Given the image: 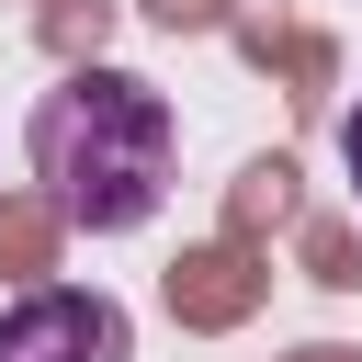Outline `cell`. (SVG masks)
I'll return each instance as SVG.
<instances>
[{
	"mask_svg": "<svg viewBox=\"0 0 362 362\" xmlns=\"http://www.w3.org/2000/svg\"><path fill=\"white\" fill-rule=\"evenodd\" d=\"M339 170H351V192H362V102L339 113Z\"/></svg>",
	"mask_w": 362,
	"mask_h": 362,
	"instance_id": "3",
	"label": "cell"
},
{
	"mask_svg": "<svg viewBox=\"0 0 362 362\" xmlns=\"http://www.w3.org/2000/svg\"><path fill=\"white\" fill-rule=\"evenodd\" d=\"M0 362H136V317L90 283H34L0 305Z\"/></svg>",
	"mask_w": 362,
	"mask_h": 362,
	"instance_id": "2",
	"label": "cell"
},
{
	"mask_svg": "<svg viewBox=\"0 0 362 362\" xmlns=\"http://www.w3.org/2000/svg\"><path fill=\"white\" fill-rule=\"evenodd\" d=\"M34 181L57 204V226L79 238H136L158 204H170V170H181V113L158 79L136 68H68L45 102H34Z\"/></svg>",
	"mask_w": 362,
	"mask_h": 362,
	"instance_id": "1",
	"label": "cell"
}]
</instances>
